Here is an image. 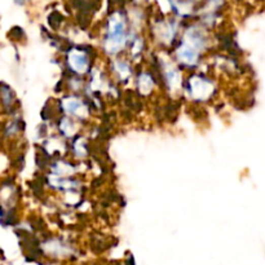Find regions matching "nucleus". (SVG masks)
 Wrapping results in <instances>:
<instances>
[{
    "mask_svg": "<svg viewBox=\"0 0 265 265\" xmlns=\"http://www.w3.org/2000/svg\"><path fill=\"white\" fill-rule=\"evenodd\" d=\"M127 26L125 20L120 13H114L109 20L108 34L105 38V51L114 56L124 49L127 44Z\"/></svg>",
    "mask_w": 265,
    "mask_h": 265,
    "instance_id": "f257e3e1",
    "label": "nucleus"
},
{
    "mask_svg": "<svg viewBox=\"0 0 265 265\" xmlns=\"http://www.w3.org/2000/svg\"><path fill=\"white\" fill-rule=\"evenodd\" d=\"M188 88L193 100L205 101L212 96L215 87L211 80L200 75H193L188 83Z\"/></svg>",
    "mask_w": 265,
    "mask_h": 265,
    "instance_id": "f03ea898",
    "label": "nucleus"
},
{
    "mask_svg": "<svg viewBox=\"0 0 265 265\" xmlns=\"http://www.w3.org/2000/svg\"><path fill=\"white\" fill-rule=\"evenodd\" d=\"M68 63L69 68L79 75L86 74L89 70V66H91V61H89L88 54L84 51H80V49H73V51L69 53Z\"/></svg>",
    "mask_w": 265,
    "mask_h": 265,
    "instance_id": "7ed1b4c3",
    "label": "nucleus"
},
{
    "mask_svg": "<svg viewBox=\"0 0 265 265\" xmlns=\"http://www.w3.org/2000/svg\"><path fill=\"white\" fill-rule=\"evenodd\" d=\"M62 109L66 114H70L73 117L86 118L88 115V108L80 98L78 97H68L62 101Z\"/></svg>",
    "mask_w": 265,
    "mask_h": 265,
    "instance_id": "20e7f679",
    "label": "nucleus"
},
{
    "mask_svg": "<svg viewBox=\"0 0 265 265\" xmlns=\"http://www.w3.org/2000/svg\"><path fill=\"white\" fill-rule=\"evenodd\" d=\"M201 57V52L197 49L191 48L188 44L183 43L177 48L176 58L179 62H181L185 66H194L197 65Z\"/></svg>",
    "mask_w": 265,
    "mask_h": 265,
    "instance_id": "39448f33",
    "label": "nucleus"
},
{
    "mask_svg": "<svg viewBox=\"0 0 265 265\" xmlns=\"http://www.w3.org/2000/svg\"><path fill=\"white\" fill-rule=\"evenodd\" d=\"M163 73H164L165 84L171 91H176L181 87L183 78H181V73H180L179 69L175 68L172 63H165L164 68H163Z\"/></svg>",
    "mask_w": 265,
    "mask_h": 265,
    "instance_id": "423d86ee",
    "label": "nucleus"
},
{
    "mask_svg": "<svg viewBox=\"0 0 265 265\" xmlns=\"http://www.w3.org/2000/svg\"><path fill=\"white\" fill-rule=\"evenodd\" d=\"M137 86H139V91L141 94L146 96L150 94L153 88H154V79L149 73H141L137 79Z\"/></svg>",
    "mask_w": 265,
    "mask_h": 265,
    "instance_id": "0eeeda50",
    "label": "nucleus"
},
{
    "mask_svg": "<svg viewBox=\"0 0 265 265\" xmlns=\"http://www.w3.org/2000/svg\"><path fill=\"white\" fill-rule=\"evenodd\" d=\"M113 70L118 75L119 80H127L132 74V69L129 62L125 60H117L113 63Z\"/></svg>",
    "mask_w": 265,
    "mask_h": 265,
    "instance_id": "6e6552de",
    "label": "nucleus"
},
{
    "mask_svg": "<svg viewBox=\"0 0 265 265\" xmlns=\"http://www.w3.org/2000/svg\"><path fill=\"white\" fill-rule=\"evenodd\" d=\"M68 246L63 245L60 241H48V242L44 245V250L48 252L52 256H65L69 254V250H66Z\"/></svg>",
    "mask_w": 265,
    "mask_h": 265,
    "instance_id": "1a4fd4ad",
    "label": "nucleus"
},
{
    "mask_svg": "<svg viewBox=\"0 0 265 265\" xmlns=\"http://www.w3.org/2000/svg\"><path fill=\"white\" fill-rule=\"evenodd\" d=\"M0 101L3 104L4 108H11L13 105V92L7 86H3L0 88Z\"/></svg>",
    "mask_w": 265,
    "mask_h": 265,
    "instance_id": "9d476101",
    "label": "nucleus"
},
{
    "mask_svg": "<svg viewBox=\"0 0 265 265\" xmlns=\"http://www.w3.org/2000/svg\"><path fill=\"white\" fill-rule=\"evenodd\" d=\"M60 129L65 136H73L77 132V125L70 118H63L60 123Z\"/></svg>",
    "mask_w": 265,
    "mask_h": 265,
    "instance_id": "9b49d317",
    "label": "nucleus"
},
{
    "mask_svg": "<svg viewBox=\"0 0 265 265\" xmlns=\"http://www.w3.org/2000/svg\"><path fill=\"white\" fill-rule=\"evenodd\" d=\"M74 153L77 155H86L87 154V145L86 143H84V140L83 139H79L78 141H75L74 144Z\"/></svg>",
    "mask_w": 265,
    "mask_h": 265,
    "instance_id": "f8f14e48",
    "label": "nucleus"
},
{
    "mask_svg": "<svg viewBox=\"0 0 265 265\" xmlns=\"http://www.w3.org/2000/svg\"><path fill=\"white\" fill-rule=\"evenodd\" d=\"M18 131H20V128H18V123L17 122H9L8 124H7V128H6V135L8 137H12L15 136V135L18 134Z\"/></svg>",
    "mask_w": 265,
    "mask_h": 265,
    "instance_id": "ddd939ff",
    "label": "nucleus"
},
{
    "mask_svg": "<svg viewBox=\"0 0 265 265\" xmlns=\"http://www.w3.org/2000/svg\"><path fill=\"white\" fill-rule=\"evenodd\" d=\"M17 2H20V3H23V2H27V0H17Z\"/></svg>",
    "mask_w": 265,
    "mask_h": 265,
    "instance_id": "4468645a",
    "label": "nucleus"
}]
</instances>
